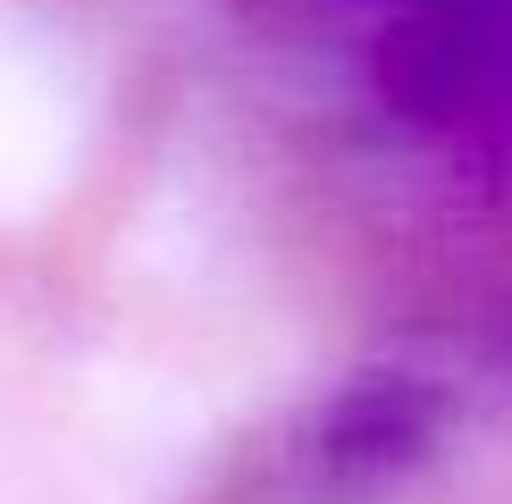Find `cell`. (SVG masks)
Instances as JSON below:
<instances>
[{"mask_svg": "<svg viewBox=\"0 0 512 504\" xmlns=\"http://www.w3.org/2000/svg\"><path fill=\"white\" fill-rule=\"evenodd\" d=\"M84 152V84L51 34L0 9V219H34Z\"/></svg>", "mask_w": 512, "mask_h": 504, "instance_id": "obj_1", "label": "cell"}]
</instances>
